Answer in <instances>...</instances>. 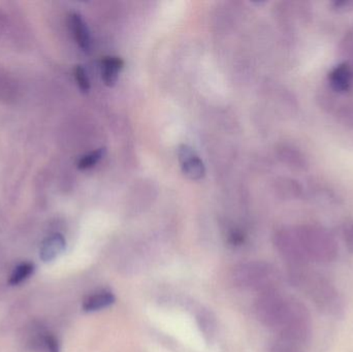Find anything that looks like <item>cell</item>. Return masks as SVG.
Here are the masks:
<instances>
[{"label": "cell", "instance_id": "ac0fdd59", "mask_svg": "<svg viewBox=\"0 0 353 352\" xmlns=\"http://www.w3.org/2000/svg\"><path fill=\"white\" fill-rule=\"evenodd\" d=\"M340 53L345 58V61L353 63V28L345 33L340 43Z\"/></svg>", "mask_w": 353, "mask_h": 352}, {"label": "cell", "instance_id": "e0dca14e", "mask_svg": "<svg viewBox=\"0 0 353 352\" xmlns=\"http://www.w3.org/2000/svg\"><path fill=\"white\" fill-rule=\"evenodd\" d=\"M302 346L292 341L278 338L272 343L269 352H303Z\"/></svg>", "mask_w": 353, "mask_h": 352}, {"label": "cell", "instance_id": "52a82bcc", "mask_svg": "<svg viewBox=\"0 0 353 352\" xmlns=\"http://www.w3.org/2000/svg\"><path fill=\"white\" fill-rule=\"evenodd\" d=\"M330 89L336 94L345 95L353 90V63L343 61L327 74Z\"/></svg>", "mask_w": 353, "mask_h": 352}, {"label": "cell", "instance_id": "9a60e30c", "mask_svg": "<svg viewBox=\"0 0 353 352\" xmlns=\"http://www.w3.org/2000/svg\"><path fill=\"white\" fill-rule=\"evenodd\" d=\"M105 148H99L97 150L92 151L88 154L84 155L82 158L79 161L78 167L80 169H92L101 161V159L105 156Z\"/></svg>", "mask_w": 353, "mask_h": 352}, {"label": "cell", "instance_id": "7a4b0ae2", "mask_svg": "<svg viewBox=\"0 0 353 352\" xmlns=\"http://www.w3.org/2000/svg\"><path fill=\"white\" fill-rule=\"evenodd\" d=\"M288 279L292 287L304 293L319 312L331 318L344 315L345 304L335 285L310 267L288 269Z\"/></svg>", "mask_w": 353, "mask_h": 352}, {"label": "cell", "instance_id": "277c9868", "mask_svg": "<svg viewBox=\"0 0 353 352\" xmlns=\"http://www.w3.org/2000/svg\"><path fill=\"white\" fill-rule=\"evenodd\" d=\"M296 229L310 262L330 264L337 258V242L331 231L325 227L317 225H304Z\"/></svg>", "mask_w": 353, "mask_h": 352}, {"label": "cell", "instance_id": "5b68a950", "mask_svg": "<svg viewBox=\"0 0 353 352\" xmlns=\"http://www.w3.org/2000/svg\"><path fill=\"white\" fill-rule=\"evenodd\" d=\"M274 244L278 253L288 264V269L309 266L310 260L305 252L296 227H286L278 231L274 237Z\"/></svg>", "mask_w": 353, "mask_h": 352}, {"label": "cell", "instance_id": "30bf717a", "mask_svg": "<svg viewBox=\"0 0 353 352\" xmlns=\"http://www.w3.org/2000/svg\"><path fill=\"white\" fill-rule=\"evenodd\" d=\"M68 21L77 43L83 51L88 52L91 49V37L86 23L78 12H70Z\"/></svg>", "mask_w": 353, "mask_h": 352}, {"label": "cell", "instance_id": "d6986e66", "mask_svg": "<svg viewBox=\"0 0 353 352\" xmlns=\"http://www.w3.org/2000/svg\"><path fill=\"white\" fill-rule=\"evenodd\" d=\"M341 234L345 247L350 253L353 254V218H346L343 221Z\"/></svg>", "mask_w": 353, "mask_h": 352}, {"label": "cell", "instance_id": "3957f363", "mask_svg": "<svg viewBox=\"0 0 353 352\" xmlns=\"http://www.w3.org/2000/svg\"><path fill=\"white\" fill-rule=\"evenodd\" d=\"M232 277L236 287L256 291L259 295L279 291L281 284V274L278 269L263 260H252L239 265L232 271Z\"/></svg>", "mask_w": 353, "mask_h": 352}, {"label": "cell", "instance_id": "5bb4252c", "mask_svg": "<svg viewBox=\"0 0 353 352\" xmlns=\"http://www.w3.org/2000/svg\"><path fill=\"white\" fill-rule=\"evenodd\" d=\"M35 266L32 262H23V264L19 265V266L16 267L14 270L12 271L8 283H10V285H12V287H16V285L20 284L23 281L28 279L29 277L33 274Z\"/></svg>", "mask_w": 353, "mask_h": 352}, {"label": "cell", "instance_id": "ba28073f", "mask_svg": "<svg viewBox=\"0 0 353 352\" xmlns=\"http://www.w3.org/2000/svg\"><path fill=\"white\" fill-rule=\"evenodd\" d=\"M319 105L327 113L333 114L341 125L353 132V103L340 101L334 93H330L321 99Z\"/></svg>", "mask_w": 353, "mask_h": 352}, {"label": "cell", "instance_id": "ffe728a7", "mask_svg": "<svg viewBox=\"0 0 353 352\" xmlns=\"http://www.w3.org/2000/svg\"><path fill=\"white\" fill-rule=\"evenodd\" d=\"M74 74L80 90L84 93L88 92L90 90V81H89L88 74L85 68L82 65H77Z\"/></svg>", "mask_w": 353, "mask_h": 352}, {"label": "cell", "instance_id": "9c48e42d", "mask_svg": "<svg viewBox=\"0 0 353 352\" xmlns=\"http://www.w3.org/2000/svg\"><path fill=\"white\" fill-rule=\"evenodd\" d=\"M66 242L63 236L54 234L45 240L39 250V258L43 262H51L59 258L65 250Z\"/></svg>", "mask_w": 353, "mask_h": 352}, {"label": "cell", "instance_id": "7c38bea8", "mask_svg": "<svg viewBox=\"0 0 353 352\" xmlns=\"http://www.w3.org/2000/svg\"><path fill=\"white\" fill-rule=\"evenodd\" d=\"M124 66L122 58L118 56H108L101 61V79L108 87L115 86L120 72Z\"/></svg>", "mask_w": 353, "mask_h": 352}, {"label": "cell", "instance_id": "4fadbf2b", "mask_svg": "<svg viewBox=\"0 0 353 352\" xmlns=\"http://www.w3.org/2000/svg\"><path fill=\"white\" fill-rule=\"evenodd\" d=\"M279 154L282 161L292 169L296 171H306L308 169V159L300 149L292 146H283L280 148Z\"/></svg>", "mask_w": 353, "mask_h": 352}, {"label": "cell", "instance_id": "6da1fadb", "mask_svg": "<svg viewBox=\"0 0 353 352\" xmlns=\"http://www.w3.org/2000/svg\"><path fill=\"white\" fill-rule=\"evenodd\" d=\"M254 312L263 326L277 333L278 338L300 345L310 340L312 334L310 312L299 300L288 297L280 291L261 293L255 301Z\"/></svg>", "mask_w": 353, "mask_h": 352}, {"label": "cell", "instance_id": "8fae6325", "mask_svg": "<svg viewBox=\"0 0 353 352\" xmlns=\"http://www.w3.org/2000/svg\"><path fill=\"white\" fill-rule=\"evenodd\" d=\"M116 298L112 291L103 289L95 291L83 301L82 308L85 312H97L105 309L115 303Z\"/></svg>", "mask_w": 353, "mask_h": 352}, {"label": "cell", "instance_id": "7402d4cb", "mask_svg": "<svg viewBox=\"0 0 353 352\" xmlns=\"http://www.w3.org/2000/svg\"><path fill=\"white\" fill-rule=\"evenodd\" d=\"M43 340L48 352H60L59 343L54 335L46 334Z\"/></svg>", "mask_w": 353, "mask_h": 352}, {"label": "cell", "instance_id": "8992f818", "mask_svg": "<svg viewBox=\"0 0 353 352\" xmlns=\"http://www.w3.org/2000/svg\"><path fill=\"white\" fill-rule=\"evenodd\" d=\"M178 159L183 174L188 179L199 181L205 175V167L201 157L188 145H180L178 148Z\"/></svg>", "mask_w": 353, "mask_h": 352}, {"label": "cell", "instance_id": "2e32d148", "mask_svg": "<svg viewBox=\"0 0 353 352\" xmlns=\"http://www.w3.org/2000/svg\"><path fill=\"white\" fill-rule=\"evenodd\" d=\"M281 191L284 196L288 198H299L303 196V187L296 180L285 179L282 180L280 183Z\"/></svg>", "mask_w": 353, "mask_h": 352}, {"label": "cell", "instance_id": "44dd1931", "mask_svg": "<svg viewBox=\"0 0 353 352\" xmlns=\"http://www.w3.org/2000/svg\"><path fill=\"white\" fill-rule=\"evenodd\" d=\"M331 8L337 12H352L353 0H335L331 2Z\"/></svg>", "mask_w": 353, "mask_h": 352}, {"label": "cell", "instance_id": "603a6c76", "mask_svg": "<svg viewBox=\"0 0 353 352\" xmlns=\"http://www.w3.org/2000/svg\"><path fill=\"white\" fill-rule=\"evenodd\" d=\"M228 242L230 245L232 246H240L242 245L245 242V235L241 231H230V236H228Z\"/></svg>", "mask_w": 353, "mask_h": 352}]
</instances>
